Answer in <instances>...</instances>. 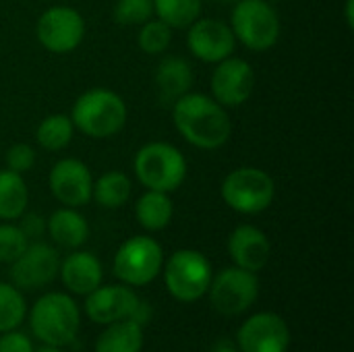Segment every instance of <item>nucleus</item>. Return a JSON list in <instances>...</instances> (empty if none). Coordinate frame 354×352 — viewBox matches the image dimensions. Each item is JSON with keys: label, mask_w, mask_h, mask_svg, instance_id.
Instances as JSON below:
<instances>
[{"label": "nucleus", "mask_w": 354, "mask_h": 352, "mask_svg": "<svg viewBox=\"0 0 354 352\" xmlns=\"http://www.w3.org/2000/svg\"><path fill=\"white\" fill-rule=\"evenodd\" d=\"M143 326L122 319L108 324V328L95 340V352H141Z\"/></svg>", "instance_id": "4be33fe9"}, {"label": "nucleus", "mask_w": 354, "mask_h": 352, "mask_svg": "<svg viewBox=\"0 0 354 352\" xmlns=\"http://www.w3.org/2000/svg\"><path fill=\"white\" fill-rule=\"evenodd\" d=\"M172 120L187 143L199 149H218L232 135V122L224 106L205 93H185L172 106Z\"/></svg>", "instance_id": "f257e3e1"}, {"label": "nucleus", "mask_w": 354, "mask_h": 352, "mask_svg": "<svg viewBox=\"0 0 354 352\" xmlns=\"http://www.w3.org/2000/svg\"><path fill=\"white\" fill-rule=\"evenodd\" d=\"M0 352H33V344L23 332L10 330L0 336Z\"/></svg>", "instance_id": "2f4dec72"}, {"label": "nucleus", "mask_w": 354, "mask_h": 352, "mask_svg": "<svg viewBox=\"0 0 354 352\" xmlns=\"http://www.w3.org/2000/svg\"><path fill=\"white\" fill-rule=\"evenodd\" d=\"M353 6H354V0H346V23H348V27H354Z\"/></svg>", "instance_id": "f704fd0d"}, {"label": "nucleus", "mask_w": 354, "mask_h": 352, "mask_svg": "<svg viewBox=\"0 0 354 352\" xmlns=\"http://www.w3.org/2000/svg\"><path fill=\"white\" fill-rule=\"evenodd\" d=\"M135 216H137V222L145 230L158 232V230H164L172 222L174 203H172L168 193L145 191L135 205Z\"/></svg>", "instance_id": "412c9836"}, {"label": "nucleus", "mask_w": 354, "mask_h": 352, "mask_svg": "<svg viewBox=\"0 0 354 352\" xmlns=\"http://www.w3.org/2000/svg\"><path fill=\"white\" fill-rule=\"evenodd\" d=\"M31 330L48 346H66L75 342L81 326L79 307L64 293H48L39 297L31 309Z\"/></svg>", "instance_id": "7ed1b4c3"}, {"label": "nucleus", "mask_w": 354, "mask_h": 352, "mask_svg": "<svg viewBox=\"0 0 354 352\" xmlns=\"http://www.w3.org/2000/svg\"><path fill=\"white\" fill-rule=\"evenodd\" d=\"M133 193V183L124 172L110 170L102 174L97 180H93V193L91 199H95L102 207L106 210H116L122 207Z\"/></svg>", "instance_id": "b1692460"}, {"label": "nucleus", "mask_w": 354, "mask_h": 352, "mask_svg": "<svg viewBox=\"0 0 354 352\" xmlns=\"http://www.w3.org/2000/svg\"><path fill=\"white\" fill-rule=\"evenodd\" d=\"M139 297L129 286H97L87 295L85 301V313L91 322L108 326L114 322L131 319L139 305Z\"/></svg>", "instance_id": "dca6fc26"}, {"label": "nucleus", "mask_w": 354, "mask_h": 352, "mask_svg": "<svg viewBox=\"0 0 354 352\" xmlns=\"http://www.w3.org/2000/svg\"><path fill=\"white\" fill-rule=\"evenodd\" d=\"M212 352H241V351H239V346H236L234 342H230V340H220V342H216V344H214Z\"/></svg>", "instance_id": "72a5a7b5"}, {"label": "nucleus", "mask_w": 354, "mask_h": 352, "mask_svg": "<svg viewBox=\"0 0 354 352\" xmlns=\"http://www.w3.org/2000/svg\"><path fill=\"white\" fill-rule=\"evenodd\" d=\"M48 187L64 207H81L91 201L93 176L85 162L77 158H62L52 166Z\"/></svg>", "instance_id": "ddd939ff"}, {"label": "nucleus", "mask_w": 354, "mask_h": 352, "mask_svg": "<svg viewBox=\"0 0 354 352\" xmlns=\"http://www.w3.org/2000/svg\"><path fill=\"white\" fill-rule=\"evenodd\" d=\"M33 352H62V351H60L58 346H48V344H46V346H41V349H37V351H33Z\"/></svg>", "instance_id": "c9c22d12"}, {"label": "nucleus", "mask_w": 354, "mask_h": 352, "mask_svg": "<svg viewBox=\"0 0 354 352\" xmlns=\"http://www.w3.org/2000/svg\"><path fill=\"white\" fill-rule=\"evenodd\" d=\"M153 17V0H116L114 21L118 25H143Z\"/></svg>", "instance_id": "c85d7f7f"}, {"label": "nucleus", "mask_w": 354, "mask_h": 352, "mask_svg": "<svg viewBox=\"0 0 354 352\" xmlns=\"http://www.w3.org/2000/svg\"><path fill=\"white\" fill-rule=\"evenodd\" d=\"M46 232L58 247L79 249L89 237V224L77 207H60L46 220Z\"/></svg>", "instance_id": "aec40b11"}, {"label": "nucleus", "mask_w": 354, "mask_h": 352, "mask_svg": "<svg viewBox=\"0 0 354 352\" xmlns=\"http://www.w3.org/2000/svg\"><path fill=\"white\" fill-rule=\"evenodd\" d=\"M27 201L29 191L23 174H17L8 168L0 170V220H19L27 210Z\"/></svg>", "instance_id": "5701e85b"}, {"label": "nucleus", "mask_w": 354, "mask_h": 352, "mask_svg": "<svg viewBox=\"0 0 354 352\" xmlns=\"http://www.w3.org/2000/svg\"><path fill=\"white\" fill-rule=\"evenodd\" d=\"M201 0H153V12L172 29H187L201 17Z\"/></svg>", "instance_id": "a878e982"}, {"label": "nucleus", "mask_w": 354, "mask_h": 352, "mask_svg": "<svg viewBox=\"0 0 354 352\" xmlns=\"http://www.w3.org/2000/svg\"><path fill=\"white\" fill-rule=\"evenodd\" d=\"M156 91L162 104L172 106L178 98L191 91L193 85V66L183 56H166L160 60L156 75Z\"/></svg>", "instance_id": "6ab92c4d"}, {"label": "nucleus", "mask_w": 354, "mask_h": 352, "mask_svg": "<svg viewBox=\"0 0 354 352\" xmlns=\"http://www.w3.org/2000/svg\"><path fill=\"white\" fill-rule=\"evenodd\" d=\"M241 352H288L290 330L276 313L251 315L236 334Z\"/></svg>", "instance_id": "4468645a"}, {"label": "nucleus", "mask_w": 354, "mask_h": 352, "mask_svg": "<svg viewBox=\"0 0 354 352\" xmlns=\"http://www.w3.org/2000/svg\"><path fill=\"white\" fill-rule=\"evenodd\" d=\"M27 305L15 284L0 282V334L17 330L25 317Z\"/></svg>", "instance_id": "bb28decb"}, {"label": "nucleus", "mask_w": 354, "mask_h": 352, "mask_svg": "<svg viewBox=\"0 0 354 352\" xmlns=\"http://www.w3.org/2000/svg\"><path fill=\"white\" fill-rule=\"evenodd\" d=\"M228 253L234 261V266L259 272L268 266L272 257V243L266 237L263 230H259L253 224H241L230 232L228 239Z\"/></svg>", "instance_id": "f3484780"}, {"label": "nucleus", "mask_w": 354, "mask_h": 352, "mask_svg": "<svg viewBox=\"0 0 354 352\" xmlns=\"http://www.w3.org/2000/svg\"><path fill=\"white\" fill-rule=\"evenodd\" d=\"M187 46L195 58L209 64H218L220 60L232 56L236 48V37L228 23L199 17L189 25Z\"/></svg>", "instance_id": "2eb2a0df"}, {"label": "nucleus", "mask_w": 354, "mask_h": 352, "mask_svg": "<svg viewBox=\"0 0 354 352\" xmlns=\"http://www.w3.org/2000/svg\"><path fill=\"white\" fill-rule=\"evenodd\" d=\"M220 2H226V4H234V2H239V0H220Z\"/></svg>", "instance_id": "e433bc0d"}, {"label": "nucleus", "mask_w": 354, "mask_h": 352, "mask_svg": "<svg viewBox=\"0 0 354 352\" xmlns=\"http://www.w3.org/2000/svg\"><path fill=\"white\" fill-rule=\"evenodd\" d=\"M127 114V104L116 91L93 87L77 98L71 110V120L73 127L87 137L108 139L124 129Z\"/></svg>", "instance_id": "f03ea898"}, {"label": "nucleus", "mask_w": 354, "mask_h": 352, "mask_svg": "<svg viewBox=\"0 0 354 352\" xmlns=\"http://www.w3.org/2000/svg\"><path fill=\"white\" fill-rule=\"evenodd\" d=\"M255 91V71L245 58L228 56L220 60L212 75L214 100L224 108H236L249 102Z\"/></svg>", "instance_id": "f8f14e48"}, {"label": "nucleus", "mask_w": 354, "mask_h": 352, "mask_svg": "<svg viewBox=\"0 0 354 352\" xmlns=\"http://www.w3.org/2000/svg\"><path fill=\"white\" fill-rule=\"evenodd\" d=\"M35 35L48 52L68 54L85 37V19L73 6H50L39 15Z\"/></svg>", "instance_id": "9d476101"}, {"label": "nucleus", "mask_w": 354, "mask_h": 352, "mask_svg": "<svg viewBox=\"0 0 354 352\" xmlns=\"http://www.w3.org/2000/svg\"><path fill=\"white\" fill-rule=\"evenodd\" d=\"M209 299L218 313L241 315L253 307L259 295V280L255 272L243 270L239 266L222 270L209 284Z\"/></svg>", "instance_id": "1a4fd4ad"}, {"label": "nucleus", "mask_w": 354, "mask_h": 352, "mask_svg": "<svg viewBox=\"0 0 354 352\" xmlns=\"http://www.w3.org/2000/svg\"><path fill=\"white\" fill-rule=\"evenodd\" d=\"M60 278L64 286L75 293L87 297L91 290H95L102 284V263L100 259L89 251H73L62 263H60Z\"/></svg>", "instance_id": "a211bd4d"}, {"label": "nucleus", "mask_w": 354, "mask_h": 352, "mask_svg": "<svg viewBox=\"0 0 354 352\" xmlns=\"http://www.w3.org/2000/svg\"><path fill=\"white\" fill-rule=\"evenodd\" d=\"M10 266L12 284L19 290H33L50 284L56 278L60 270V257L52 245L31 241Z\"/></svg>", "instance_id": "9b49d317"}, {"label": "nucleus", "mask_w": 354, "mask_h": 352, "mask_svg": "<svg viewBox=\"0 0 354 352\" xmlns=\"http://www.w3.org/2000/svg\"><path fill=\"white\" fill-rule=\"evenodd\" d=\"M212 278L209 259L195 249H178L164 266L166 288L180 303L199 301L207 293Z\"/></svg>", "instance_id": "0eeeda50"}, {"label": "nucleus", "mask_w": 354, "mask_h": 352, "mask_svg": "<svg viewBox=\"0 0 354 352\" xmlns=\"http://www.w3.org/2000/svg\"><path fill=\"white\" fill-rule=\"evenodd\" d=\"M137 44L149 56L164 54L172 44V27L160 19H149L141 25Z\"/></svg>", "instance_id": "cd10ccee"}, {"label": "nucleus", "mask_w": 354, "mask_h": 352, "mask_svg": "<svg viewBox=\"0 0 354 352\" xmlns=\"http://www.w3.org/2000/svg\"><path fill=\"white\" fill-rule=\"evenodd\" d=\"M35 164V149L27 143H15L6 151V166L17 174H25Z\"/></svg>", "instance_id": "7c9ffc66"}, {"label": "nucleus", "mask_w": 354, "mask_h": 352, "mask_svg": "<svg viewBox=\"0 0 354 352\" xmlns=\"http://www.w3.org/2000/svg\"><path fill=\"white\" fill-rule=\"evenodd\" d=\"M224 203L245 216L261 214L276 197L274 178L255 166H243L226 174L220 187Z\"/></svg>", "instance_id": "39448f33"}, {"label": "nucleus", "mask_w": 354, "mask_h": 352, "mask_svg": "<svg viewBox=\"0 0 354 352\" xmlns=\"http://www.w3.org/2000/svg\"><path fill=\"white\" fill-rule=\"evenodd\" d=\"M230 29L245 48L266 52L280 39V17L266 0H239L232 8Z\"/></svg>", "instance_id": "423d86ee"}, {"label": "nucleus", "mask_w": 354, "mask_h": 352, "mask_svg": "<svg viewBox=\"0 0 354 352\" xmlns=\"http://www.w3.org/2000/svg\"><path fill=\"white\" fill-rule=\"evenodd\" d=\"M21 232L27 237V241H39L46 232V220L39 214H23L21 218Z\"/></svg>", "instance_id": "473e14b6"}, {"label": "nucleus", "mask_w": 354, "mask_h": 352, "mask_svg": "<svg viewBox=\"0 0 354 352\" xmlns=\"http://www.w3.org/2000/svg\"><path fill=\"white\" fill-rule=\"evenodd\" d=\"M29 245L27 237L15 224H0V263H12Z\"/></svg>", "instance_id": "c756f323"}, {"label": "nucleus", "mask_w": 354, "mask_h": 352, "mask_svg": "<svg viewBox=\"0 0 354 352\" xmlns=\"http://www.w3.org/2000/svg\"><path fill=\"white\" fill-rule=\"evenodd\" d=\"M164 266V251L151 237L139 234L124 241L114 255V274L129 286H145Z\"/></svg>", "instance_id": "6e6552de"}, {"label": "nucleus", "mask_w": 354, "mask_h": 352, "mask_svg": "<svg viewBox=\"0 0 354 352\" xmlns=\"http://www.w3.org/2000/svg\"><path fill=\"white\" fill-rule=\"evenodd\" d=\"M137 180L147 191L174 193L187 178V160L183 151L166 141L145 143L133 162Z\"/></svg>", "instance_id": "20e7f679"}, {"label": "nucleus", "mask_w": 354, "mask_h": 352, "mask_svg": "<svg viewBox=\"0 0 354 352\" xmlns=\"http://www.w3.org/2000/svg\"><path fill=\"white\" fill-rule=\"evenodd\" d=\"M73 135H75V127L71 116L50 114L37 124L35 141L46 151H60L73 141Z\"/></svg>", "instance_id": "393cba45"}]
</instances>
